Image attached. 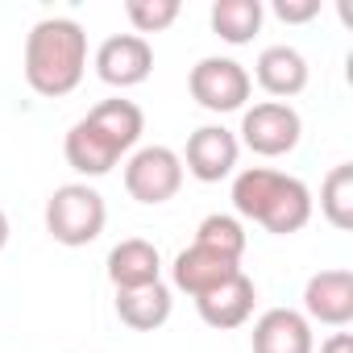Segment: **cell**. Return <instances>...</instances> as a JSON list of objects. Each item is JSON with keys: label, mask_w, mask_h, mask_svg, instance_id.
<instances>
[{"label": "cell", "mask_w": 353, "mask_h": 353, "mask_svg": "<svg viewBox=\"0 0 353 353\" xmlns=\"http://www.w3.org/2000/svg\"><path fill=\"white\" fill-rule=\"evenodd\" d=\"M262 17H266L262 0H216L212 13H208L212 34L225 38L229 46H245V42H254V34L262 30Z\"/></svg>", "instance_id": "obj_18"}, {"label": "cell", "mask_w": 353, "mask_h": 353, "mask_svg": "<svg viewBox=\"0 0 353 353\" xmlns=\"http://www.w3.org/2000/svg\"><path fill=\"white\" fill-rule=\"evenodd\" d=\"M88 71V34L71 17H42L26 34V83L46 96H71Z\"/></svg>", "instance_id": "obj_1"}, {"label": "cell", "mask_w": 353, "mask_h": 353, "mask_svg": "<svg viewBox=\"0 0 353 353\" xmlns=\"http://www.w3.org/2000/svg\"><path fill=\"white\" fill-rule=\"evenodd\" d=\"M254 299H258V287H254V279L250 274H233L229 283H221V287H212L208 295H200L196 299V307H200V320L208 324V328H241L250 316H254Z\"/></svg>", "instance_id": "obj_12"}, {"label": "cell", "mask_w": 353, "mask_h": 353, "mask_svg": "<svg viewBox=\"0 0 353 353\" xmlns=\"http://www.w3.org/2000/svg\"><path fill=\"white\" fill-rule=\"evenodd\" d=\"M63 154H67V162H71V170H79V174H88V179H100V174H108L117 162H121V150L83 117V121H75L71 129H67V141H63Z\"/></svg>", "instance_id": "obj_15"}, {"label": "cell", "mask_w": 353, "mask_h": 353, "mask_svg": "<svg viewBox=\"0 0 353 353\" xmlns=\"http://www.w3.org/2000/svg\"><path fill=\"white\" fill-rule=\"evenodd\" d=\"M250 349L254 353H316L312 320L295 307H270L254 320Z\"/></svg>", "instance_id": "obj_9"}, {"label": "cell", "mask_w": 353, "mask_h": 353, "mask_svg": "<svg viewBox=\"0 0 353 353\" xmlns=\"http://www.w3.org/2000/svg\"><path fill=\"white\" fill-rule=\"evenodd\" d=\"M88 121L121 150V154H129L137 141H141V129H145V117H141V108L133 104V100H100L92 112H88Z\"/></svg>", "instance_id": "obj_17"}, {"label": "cell", "mask_w": 353, "mask_h": 353, "mask_svg": "<svg viewBox=\"0 0 353 353\" xmlns=\"http://www.w3.org/2000/svg\"><path fill=\"white\" fill-rule=\"evenodd\" d=\"M303 316L328 328H345L353 320V274L349 270H320L303 287Z\"/></svg>", "instance_id": "obj_11"}, {"label": "cell", "mask_w": 353, "mask_h": 353, "mask_svg": "<svg viewBox=\"0 0 353 353\" xmlns=\"http://www.w3.org/2000/svg\"><path fill=\"white\" fill-rule=\"evenodd\" d=\"M9 245V216H5V208H0V250Z\"/></svg>", "instance_id": "obj_24"}, {"label": "cell", "mask_w": 353, "mask_h": 353, "mask_svg": "<svg viewBox=\"0 0 353 353\" xmlns=\"http://www.w3.org/2000/svg\"><path fill=\"white\" fill-rule=\"evenodd\" d=\"M233 274H241V262H233V258H225V254H216V250H204V245H196V241H192L188 250H179V254H174V262H170L174 287L188 291L192 299L208 295L212 287L229 283Z\"/></svg>", "instance_id": "obj_10"}, {"label": "cell", "mask_w": 353, "mask_h": 353, "mask_svg": "<svg viewBox=\"0 0 353 353\" xmlns=\"http://www.w3.org/2000/svg\"><path fill=\"white\" fill-rule=\"evenodd\" d=\"M299 137H303V121L283 100H262V104L245 108V117H241V141L258 158H283L299 145Z\"/></svg>", "instance_id": "obj_6"}, {"label": "cell", "mask_w": 353, "mask_h": 353, "mask_svg": "<svg viewBox=\"0 0 353 353\" xmlns=\"http://www.w3.org/2000/svg\"><path fill=\"white\" fill-rule=\"evenodd\" d=\"M233 208L274 237H291L312 221V192L303 179L270 166H245L233 179Z\"/></svg>", "instance_id": "obj_2"}, {"label": "cell", "mask_w": 353, "mask_h": 353, "mask_svg": "<svg viewBox=\"0 0 353 353\" xmlns=\"http://www.w3.org/2000/svg\"><path fill=\"white\" fill-rule=\"evenodd\" d=\"M320 353H353V336H349V332H332V336L320 345Z\"/></svg>", "instance_id": "obj_23"}, {"label": "cell", "mask_w": 353, "mask_h": 353, "mask_svg": "<svg viewBox=\"0 0 353 353\" xmlns=\"http://www.w3.org/2000/svg\"><path fill=\"white\" fill-rule=\"evenodd\" d=\"M196 245L216 250V254H225V258L241 262V254H245V229H241V221H237V216L212 212V216H204V221H200V229H196Z\"/></svg>", "instance_id": "obj_20"}, {"label": "cell", "mask_w": 353, "mask_h": 353, "mask_svg": "<svg viewBox=\"0 0 353 353\" xmlns=\"http://www.w3.org/2000/svg\"><path fill=\"white\" fill-rule=\"evenodd\" d=\"M183 188V158L170 145H141L125 162V192L137 204H166Z\"/></svg>", "instance_id": "obj_4"}, {"label": "cell", "mask_w": 353, "mask_h": 353, "mask_svg": "<svg viewBox=\"0 0 353 353\" xmlns=\"http://www.w3.org/2000/svg\"><path fill=\"white\" fill-rule=\"evenodd\" d=\"M320 212L332 229L349 233L353 229V166L341 162L328 170V179L320 183Z\"/></svg>", "instance_id": "obj_19"}, {"label": "cell", "mask_w": 353, "mask_h": 353, "mask_svg": "<svg viewBox=\"0 0 353 353\" xmlns=\"http://www.w3.org/2000/svg\"><path fill=\"white\" fill-rule=\"evenodd\" d=\"M108 279H112L117 291H133V287L162 283V254H158V245H150L141 237H125L108 254Z\"/></svg>", "instance_id": "obj_14"}, {"label": "cell", "mask_w": 353, "mask_h": 353, "mask_svg": "<svg viewBox=\"0 0 353 353\" xmlns=\"http://www.w3.org/2000/svg\"><path fill=\"white\" fill-rule=\"evenodd\" d=\"M188 88H192V100L200 108H208V112H237V108H245V100L254 92V79H250V71L237 59L208 54V59H200L192 67Z\"/></svg>", "instance_id": "obj_5"}, {"label": "cell", "mask_w": 353, "mask_h": 353, "mask_svg": "<svg viewBox=\"0 0 353 353\" xmlns=\"http://www.w3.org/2000/svg\"><path fill=\"white\" fill-rule=\"evenodd\" d=\"M125 17L141 34H162L179 21V0H125Z\"/></svg>", "instance_id": "obj_21"}, {"label": "cell", "mask_w": 353, "mask_h": 353, "mask_svg": "<svg viewBox=\"0 0 353 353\" xmlns=\"http://www.w3.org/2000/svg\"><path fill=\"white\" fill-rule=\"evenodd\" d=\"M254 79L266 96L274 100H291L307 88V59L295 50V46H266L254 63Z\"/></svg>", "instance_id": "obj_13"}, {"label": "cell", "mask_w": 353, "mask_h": 353, "mask_svg": "<svg viewBox=\"0 0 353 353\" xmlns=\"http://www.w3.org/2000/svg\"><path fill=\"white\" fill-rule=\"evenodd\" d=\"M104 221H108L104 196L88 183H63L46 200V233L67 250L92 245L104 233Z\"/></svg>", "instance_id": "obj_3"}, {"label": "cell", "mask_w": 353, "mask_h": 353, "mask_svg": "<svg viewBox=\"0 0 353 353\" xmlns=\"http://www.w3.org/2000/svg\"><path fill=\"white\" fill-rule=\"evenodd\" d=\"M154 71V46L137 34H112L96 50V75L108 88H137Z\"/></svg>", "instance_id": "obj_8"}, {"label": "cell", "mask_w": 353, "mask_h": 353, "mask_svg": "<svg viewBox=\"0 0 353 353\" xmlns=\"http://www.w3.org/2000/svg\"><path fill=\"white\" fill-rule=\"evenodd\" d=\"M237 154H241V141L237 133H229L225 125H200L192 137H188V150L179 154L183 158V170L200 183H221L233 174L237 166Z\"/></svg>", "instance_id": "obj_7"}, {"label": "cell", "mask_w": 353, "mask_h": 353, "mask_svg": "<svg viewBox=\"0 0 353 353\" xmlns=\"http://www.w3.org/2000/svg\"><path fill=\"white\" fill-rule=\"evenodd\" d=\"M170 287L166 283H150V287H133V291H117V316L125 328L133 332H154L170 320Z\"/></svg>", "instance_id": "obj_16"}, {"label": "cell", "mask_w": 353, "mask_h": 353, "mask_svg": "<svg viewBox=\"0 0 353 353\" xmlns=\"http://www.w3.org/2000/svg\"><path fill=\"white\" fill-rule=\"evenodd\" d=\"M320 13V0H274V17L287 26H303Z\"/></svg>", "instance_id": "obj_22"}]
</instances>
